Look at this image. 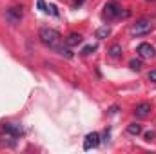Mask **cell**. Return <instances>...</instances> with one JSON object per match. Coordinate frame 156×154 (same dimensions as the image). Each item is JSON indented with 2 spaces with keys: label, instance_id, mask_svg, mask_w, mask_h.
<instances>
[{
  "label": "cell",
  "instance_id": "1",
  "mask_svg": "<svg viewBox=\"0 0 156 154\" xmlns=\"http://www.w3.org/2000/svg\"><path fill=\"white\" fill-rule=\"evenodd\" d=\"M40 40H42V44H45V45H49V47H53V49H56L58 45H60V42H62V37H60V33L58 31H55V29H51V27H42L38 33Z\"/></svg>",
  "mask_w": 156,
  "mask_h": 154
},
{
  "label": "cell",
  "instance_id": "9",
  "mask_svg": "<svg viewBox=\"0 0 156 154\" xmlns=\"http://www.w3.org/2000/svg\"><path fill=\"white\" fill-rule=\"evenodd\" d=\"M82 42H83V37L78 35V33H73V35H69V37L66 38V45H67V47H75V45H80Z\"/></svg>",
  "mask_w": 156,
  "mask_h": 154
},
{
  "label": "cell",
  "instance_id": "4",
  "mask_svg": "<svg viewBox=\"0 0 156 154\" xmlns=\"http://www.w3.org/2000/svg\"><path fill=\"white\" fill-rule=\"evenodd\" d=\"M136 53H138V56L144 58V60H151V58H154V54H156L154 47H153L151 44H140L138 49H136Z\"/></svg>",
  "mask_w": 156,
  "mask_h": 154
},
{
  "label": "cell",
  "instance_id": "12",
  "mask_svg": "<svg viewBox=\"0 0 156 154\" xmlns=\"http://www.w3.org/2000/svg\"><path fill=\"white\" fill-rule=\"evenodd\" d=\"M127 132L133 134V136H138V134L142 132V125H138V123H131V125L127 127Z\"/></svg>",
  "mask_w": 156,
  "mask_h": 154
},
{
  "label": "cell",
  "instance_id": "6",
  "mask_svg": "<svg viewBox=\"0 0 156 154\" xmlns=\"http://www.w3.org/2000/svg\"><path fill=\"white\" fill-rule=\"evenodd\" d=\"M5 18L11 22V24H18L22 20V7H9L5 11Z\"/></svg>",
  "mask_w": 156,
  "mask_h": 154
},
{
  "label": "cell",
  "instance_id": "16",
  "mask_svg": "<svg viewBox=\"0 0 156 154\" xmlns=\"http://www.w3.org/2000/svg\"><path fill=\"white\" fill-rule=\"evenodd\" d=\"M60 53H62L66 58H73V53H71L69 49H60Z\"/></svg>",
  "mask_w": 156,
  "mask_h": 154
},
{
  "label": "cell",
  "instance_id": "3",
  "mask_svg": "<svg viewBox=\"0 0 156 154\" xmlns=\"http://www.w3.org/2000/svg\"><path fill=\"white\" fill-rule=\"evenodd\" d=\"M151 31H153L151 20H140V22H136V24L131 27V35H133V37H142V35H147V33H151Z\"/></svg>",
  "mask_w": 156,
  "mask_h": 154
},
{
  "label": "cell",
  "instance_id": "2",
  "mask_svg": "<svg viewBox=\"0 0 156 154\" xmlns=\"http://www.w3.org/2000/svg\"><path fill=\"white\" fill-rule=\"evenodd\" d=\"M118 16L127 18L129 16V11H122V7H118L116 2H107L104 5V18L111 20V18H118Z\"/></svg>",
  "mask_w": 156,
  "mask_h": 154
},
{
  "label": "cell",
  "instance_id": "10",
  "mask_svg": "<svg viewBox=\"0 0 156 154\" xmlns=\"http://www.w3.org/2000/svg\"><path fill=\"white\" fill-rule=\"evenodd\" d=\"M111 35V27L105 24V26H102V27H98L96 29V38H100V40H104V38H107Z\"/></svg>",
  "mask_w": 156,
  "mask_h": 154
},
{
  "label": "cell",
  "instance_id": "14",
  "mask_svg": "<svg viewBox=\"0 0 156 154\" xmlns=\"http://www.w3.org/2000/svg\"><path fill=\"white\" fill-rule=\"evenodd\" d=\"M129 67H131L133 71H140V69H142V62H140V60H131V62H129Z\"/></svg>",
  "mask_w": 156,
  "mask_h": 154
},
{
  "label": "cell",
  "instance_id": "8",
  "mask_svg": "<svg viewBox=\"0 0 156 154\" xmlns=\"http://www.w3.org/2000/svg\"><path fill=\"white\" fill-rule=\"evenodd\" d=\"M2 129H4L7 134L15 136V138L22 134V127H20V125H15V123H5V125H2Z\"/></svg>",
  "mask_w": 156,
  "mask_h": 154
},
{
  "label": "cell",
  "instance_id": "21",
  "mask_svg": "<svg viewBox=\"0 0 156 154\" xmlns=\"http://www.w3.org/2000/svg\"><path fill=\"white\" fill-rule=\"evenodd\" d=\"M147 2H153V0H147Z\"/></svg>",
  "mask_w": 156,
  "mask_h": 154
},
{
  "label": "cell",
  "instance_id": "18",
  "mask_svg": "<svg viewBox=\"0 0 156 154\" xmlns=\"http://www.w3.org/2000/svg\"><path fill=\"white\" fill-rule=\"evenodd\" d=\"M149 80H151V82H156V69L149 73Z\"/></svg>",
  "mask_w": 156,
  "mask_h": 154
},
{
  "label": "cell",
  "instance_id": "15",
  "mask_svg": "<svg viewBox=\"0 0 156 154\" xmlns=\"http://www.w3.org/2000/svg\"><path fill=\"white\" fill-rule=\"evenodd\" d=\"M37 5L40 7V11H44V13H49V9H47V5H45V2H44V0H38V2H37Z\"/></svg>",
  "mask_w": 156,
  "mask_h": 154
},
{
  "label": "cell",
  "instance_id": "20",
  "mask_svg": "<svg viewBox=\"0 0 156 154\" xmlns=\"http://www.w3.org/2000/svg\"><path fill=\"white\" fill-rule=\"evenodd\" d=\"M82 4H83V0H75V4H73V5L78 7V5H82Z\"/></svg>",
  "mask_w": 156,
  "mask_h": 154
},
{
  "label": "cell",
  "instance_id": "13",
  "mask_svg": "<svg viewBox=\"0 0 156 154\" xmlns=\"http://www.w3.org/2000/svg\"><path fill=\"white\" fill-rule=\"evenodd\" d=\"M93 51H96V45H94V44H91V45H85V47L82 49V54H83V56H87V54H91Z\"/></svg>",
  "mask_w": 156,
  "mask_h": 154
},
{
  "label": "cell",
  "instance_id": "5",
  "mask_svg": "<svg viewBox=\"0 0 156 154\" xmlns=\"http://www.w3.org/2000/svg\"><path fill=\"white\" fill-rule=\"evenodd\" d=\"M100 145V134L98 132H89L85 136V142H83V149L85 151H91V149H96Z\"/></svg>",
  "mask_w": 156,
  "mask_h": 154
},
{
  "label": "cell",
  "instance_id": "17",
  "mask_svg": "<svg viewBox=\"0 0 156 154\" xmlns=\"http://www.w3.org/2000/svg\"><path fill=\"white\" fill-rule=\"evenodd\" d=\"M154 136H156V134L153 132V131H149V132H145V140H147V142H151V140H153Z\"/></svg>",
  "mask_w": 156,
  "mask_h": 154
},
{
  "label": "cell",
  "instance_id": "11",
  "mask_svg": "<svg viewBox=\"0 0 156 154\" xmlns=\"http://www.w3.org/2000/svg\"><path fill=\"white\" fill-rule=\"evenodd\" d=\"M107 53H109V56H111V58H120L123 51H122V45L115 44V45H111V47H109V51H107Z\"/></svg>",
  "mask_w": 156,
  "mask_h": 154
},
{
  "label": "cell",
  "instance_id": "7",
  "mask_svg": "<svg viewBox=\"0 0 156 154\" xmlns=\"http://www.w3.org/2000/svg\"><path fill=\"white\" fill-rule=\"evenodd\" d=\"M149 113H151V103H147V102L136 105V109H134V114L138 118H145V116H149Z\"/></svg>",
  "mask_w": 156,
  "mask_h": 154
},
{
  "label": "cell",
  "instance_id": "19",
  "mask_svg": "<svg viewBox=\"0 0 156 154\" xmlns=\"http://www.w3.org/2000/svg\"><path fill=\"white\" fill-rule=\"evenodd\" d=\"M49 9H51V13H53V15H58V11H56V7H55V5H49Z\"/></svg>",
  "mask_w": 156,
  "mask_h": 154
}]
</instances>
